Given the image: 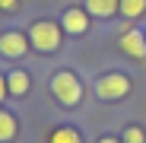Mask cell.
<instances>
[{
	"instance_id": "obj_1",
	"label": "cell",
	"mask_w": 146,
	"mask_h": 143,
	"mask_svg": "<svg viewBox=\"0 0 146 143\" xmlns=\"http://www.w3.org/2000/svg\"><path fill=\"white\" fill-rule=\"evenodd\" d=\"M29 45L35 48L38 54H54V51H60V45H64L60 22H51V19L32 22V26H29Z\"/></svg>"
},
{
	"instance_id": "obj_2",
	"label": "cell",
	"mask_w": 146,
	"mask_h": 143,
	"mask_svg": "<svg viewBox=\"0 0 146 143\" xmlns=\"http://www.w3.org/2000/svg\"><path fill=\"white\" fill-rule=\"evenodd\" d=\"M51 95H54L64 108L80 105V99H83V83H80V76L73 73V70H57V73L51 76Z\"/></svg>"
},
{
	"instance_id": "obj_3",
	"label": "cell",
	"mask_w": 146,
	"mask_h": 143,
	"mask_svg": "<svg viewBox=\"0 0 146 143\" xmlns=\"http://www.w3.org/2000/svg\"><path fill=\"white\" fill-rule=\"evenodd\" d=\"M130 76L127 73H117V70H111V73H102L99 83H95V95H99L102 102H121L124 95L130 92Z\"/></svg>"
},
{
	"instance_id": "obj_4",
	"label": "cell",
	"mask_w": 146,
	"mask_h": 143,
	"mask_svg": "<svg viewBox=\"0 0 146 143\" xmlns=\"http://www.w3.org/2000/svg\"><path fill=\"white\" fill-rule=\"evenodd\" d=\"M26 51H29V35H26V32L10 29V32H3V35H0V57L19 61Z\"/></svg>"
},
{
	"instance_id": "obj_5",
	"label": "cell",
	"mask_w": 146,
	"mask_h": 143,
	"mask_svg": "<svg viewBox=\"0 0 146 143\" xmlns=\"http://www.w3.org/2000/svg\"><path fill=\"white\" fill-rule=\"evenodd\" d=\"M121 51L137 57V61H146V32L143 29H127L121 35Z\"/></svg>"
},
{
	"instance_id": "obj_6",
	"label": "cell",
	"mask_w": 146,
	"mask_h": 143,
	"mask_svg": "<svg viewBox=\"0 0 146 143\" xmlns=\"http://www.w3.org/2000/svg\"><path fill=\"white\" fill-rule=\"evenodd\" d=\"M60 29L70 35H86L89 32V13H83V7H70L60 16Z\"/></svg>"
},
{
	"instance_id": "obj_7",
	"label": "cell",
	"mask_w": 146,
	"mask_h": 143,
	"mask_svg": "<svg viewBox=\"0 0 146 143\" xmlns=\"http://www.w3.org/2000/svg\"><path fill=\"white\" fill-rule=\"evenodd\" d=\"M83 3H86V13L95 19H111L121 13V0H83Z\"/></svg>"
},
{
	"instance_id": "obj_8",
	"label": "cell",
	"mask_w": 146,
	"mask_h": 143,
	"mask_svg": "<svg viewBox=\"0 0 146 143\" xmlns=\"http://www.w3.org/2000/svg\"><path fill=\"white\" fill-rule=\"evenodd\" d=\"M29 86H32V76L26 73V70H10L7 73V89H10V95H26L29 92Z\"/></svg>"
},
{
	"instance_id": "obj_9",
	"label": "cell",
	"mask_w": 146,
	"mask_h": 143,
	"mask_svg": "<svg viewBox=\"0 0 146 143\" xmlns=\"http://www.w3.org/2000/svg\"><path fill=\"white\" fill-rule=\"evenodd\" d=\"M16 134H19V121H16V114H10V111L0 108V143L16 140Z\"/></svg>"
},
{
	"instance_id": "obj_10",
	"label": "cell",
	"mask_w": 146,
	"mask_h": 143,
	"mask_svg": "<svg viewBox=\"0 0 146 143\" xmlns=\"http://www.w3.org/2000/svg\"><path fill=\"white\" fill-rule=\"evenodd\" d=\"M48 143H83V137L76 134V127L60 124V127H54L51 134H48Z\"/></svg>"
},
{
	"instance_id": "obj_11",
	"label": "cell",
	"mask_w": 146,
	"mask_h": 143,
	"mask_svg": "<svg viewBox=\"0 0 146 143\" xmlns=\"http://www.w3.org/2000/svg\"><path fill=\"white\" fill-rule=\"evenodd\" d=\"M146 13V0H121V16L124 19H140Z\"/></svg>"
},
{
	"instance_id": "obj_12",
	"label": "cell",
	"mask_w": 146,
	"mask_h": 143,
	"mask_svg": "<svg viewBox=\"0 0 146 143\" xmlns=\"http://www.w3.org/2000/svg\"><path fill=\"white\" fill-rule=\"evenodd\" d=\"M124 143H146V134H143V127L140 124H130V127H124V137H121Z\"/></svg>"
},
{
	"instance_id": "obj_13",
	"label": "cell",
	"mask_w": 146,
	"mask_h": 143,
	"mask_svg": "<svg viewBox=\"0 0 146 143\" xmlns=\"http://www.w3.org/2000/svg\"><path fill=\"white\" fill-rule=\"evenodd\" d=\"M0 10H10V13H16V10H19V0H0Z\"/></svg>"
},
{
	"instance_id": "obj_14",
	"label": "cell",
	"mask_w": 146,
	"mask_h": 143,
	"mask_svg": "<svg viewBox=\"0 0 146 143\" xmlns=\"http://www.w3.org/2000/svg\"><path fill=\"white\" fill-rule=\"evenodd\" d=\"M7 92H10V89H7V73H0V102L7 99Z\"/></svg>"
},
{
	"instance_id": "obj_15",
	"label": "cell",
	"mask_w": 146,
	"mask_h": 143,
	"mask_svg": "<svg viewBox=\"0 0 146 143\" xmlns=\"http://www.w3.org/2000/svg\"><path fill=\"white\" fill-rule=\"evenodd\" d=\"M99 143H124V140H117V137H102Z\"/></svg>"
}]
</instances>
